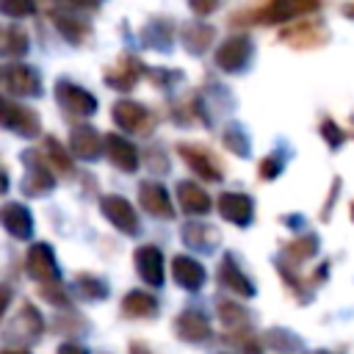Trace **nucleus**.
<instances>
[{"mask_svg":"<svg viewBox=\"0 0 354 354\" xmlns=\"http://www.w3.org/2000/svg\"><path fill=\"white\" fill-rule=\"evenodd\" d=\"M55 100L64 108V113H69V116H91L97 111V100L86 88L66 83V80L55 83Z\"/></svg>","mask_w":354,"mask_h":354,"instance_id":"f257e3e1","label":"nucleus"},{"mask_svg":"<svg viewBox=\"0 0 354 354\" xmlns=\"http://www.w3.org/2000/svg\"><path fill=\"white\" fill-rule=\"evenodd\" d=\"M252 61V41L246 36H230L216 50V66L224 72H241Z\"/></svg>","mask_w":354,"mask_h":354,"instance_id":"f03ea898","label":"nucleus"},{"mask_svg":"<svg viewBox=\"0 0 354 354\" xmlns=\"http://www.w3.org/2000/svg\"><path fill=\"white\" fill-rule=\"evenodd\" d=\"M0 124L19 133V136H36L39 133V116L30 108H22L11 100H0Z\"/></svg>","mask_w":354,"mask_h":354,"instance_id":"7ed1b4c3","label":"nucleus"},{"mask_svg":"<svg viewBox=\"0 0 354 354\" xmlns=\"http://www.w3.org/2000/svg\"><path fill=\"white\" fill-rule=\"evenodd\" d=\"M321 6V0H271L268 8L252 14V19L257 22H288L299 14H310Z\"/></svg>","mask_w":354,"mask_h":354,"instance_id":"20e7f679","label":"nucleus"},{"mask_svg":"<svg viewBox=\"0 0 354 354\" xmlns=\"http://www.w3.org/2000/svg\"><path fill=\"white\" fill-rule=\"evenodd\" d=\"M0 83L14 91V94H25V97H36L39 94V75L36 69L25 66V64H11V66H3L0 69Z\"/></svg>","mask_w":354,"mask_h":354,"instance_id":"39448f33","label":"nucleus"},{"mask_svg":"<svg viewBox=\"0 0 354 354\" xmlns=\"http://www.w3.org/2000/svg\"><path fill=\"white\" fill-rule=\"evenodd\" d=\"M100 210H102V216L116 227V230H122V232H127V235H133L136 230H138V218H136V210H133V205L124 199V196H105L102 202H100Z\"/></svg>","mask_w":354,"mask_h":354,"instance_id":"423d86ee","label":"nucleus"},{"mask_svg":"<svg viewBox=\"0 0 354 354\" xmlns=\"http://www.w3.org/2000/svg\"><path fill=\"white\" fill-rule=\"evenodd\" d=\"M28 274L33 279H39L41 285L47 282H58V266H55V254L47 243H33L28 252Z\"/></svg>","mask_w":354,"mask_h":354,"instance_id":"0eeeda50","label":"nucleus"},{"mask_svg":"<svg viewBox=\"0 0 354 354\" xmlns=\"http://www.w3.org/2000/svg\"><path fill=\"white\" fill-rule=\"evenodd\" d=\"M177 152L191 166V171L199 174L202 180H221V169H218V163L213 160V155L205 147H199V144H180Z\"/></svg>","mask_w":354,"mask_h":354,"instance_id":"6e6552de","label":"nucleus"},{"mask_svg":"<svg viewBox=\"0 0 354 354\" xmlns=\"http://www.w3.org/2000/svg\"><path fill=\"white\" fill-rule=\"evenodd\" d=\"M141 72H144V69H141V61H138V58L122 55L113 66L105 69V83H108L111 88H116V91H127V88H133V86L138 83Z\"/></svg>","mask_w":354,"mask_h":354,"instance_id":"1a4fd4ad","label":"nucleus"},{"mask_svg":"<svg viewBox=\"0 0 354 354\" xmlns=\"http://www.w3.org/2000/svg\"><path fill=\"white\" fill-rule=\"evenodd\" d=\"M22 160H25V166H28V177H25V183H22V191H25V194H44V191H50V188L55 185V180H53V174L47 171L44 158H39V152L28 149V152L22 155Z\"/></svg>","mask_w":354,"mask_h":354,"instance_id":"9d476101","label":"nucleus"},{"mask_svg":"<svg viewBox=\"0 0 354 354\" xmlns=\"http://www.w3.org/2000/svg\"><path fill=\"white\" fill-rule=\"evenodd\" d=\"M174 332L185 340V343H202L210 337V321L205 318V313L199 310H183L174 318Z\"/></svg>","mask_w":354,"mask_h":354,"instance_id":"9b49d317","label":"nucleus"},{"mask_svg":"<svg viewBox=\"0 0 354 354\" xmlns=\"http://www.w3.org/2000/svg\"><path fill=\"white\" fill-rule=\"evenodd\" d=\"M326 39H329V33L318 22H296V25L282 30V41L290 47H318Z\"/></svg>","mask_w":354,"mask_h":354,"instance_id":"f8f14e48","label":"nucleus"},{"mask_svg":"<svg viewBox=\"0 0 354 354\" xmlns=\"http://www.w3.org/2000/svg\"><path fill=\"white\" fill-rule=\"evenodd\" d=\"M138 199H141V207H144L149 216L174 218V207H171V199H169V194L163 191V185H158V183H141V185H138Z\"/></svg>","mask_w":354,"mask_h":354,"instance_id":"ddd939ff","label":"nucleus"},{"mask_svg":"<svg viewBox=\"0 0 354 354\" xmlns=\"http://www.w3.org/2000/svg\"><path fill=\"white\" fill-rule=\"evenodd\" d=\"M218 213L227 221H232L238 227H246L252 221V216H254V205H252V199L246 194H232L230 191V194L218 196Z\"/></svg>","mask_w":354,"mask_h":354,"instance_id":"4468645a","label":"nucleus"},{"mask_svg":"<svg viewBox=\"0 0 354 354\" xmlns=\"http://www.w3.org/2000/svg\"><path fill=\"white\" fill-rule=\"evenodd\" d=\"M136 268L147 285H160L163 282V254L158 246H138L136 249Z\"/></svg>","mask_w":354,"mask_h":354,"instance_id":"2eb2a0df","label":"nucleus"},{"mask_svg":"<svg viewBox=\"0 0 354 354\" xmlns=\"http://www.w3.org/2000/svg\"><path fill=\"white\" fill-rule=\"evenodd\" d=\"M171 274H174V282L185 290H199L205 285V268L199 266V260L188 254H177L171 260Z\"/></svg>","mask_w":354,"mask_h":354,"instance_id":"dca6fc26","label":"nucleus"},{"mask_svg":"<svg viewBox=\"0 0 354 354\" xmlns=\"http://www.w3.org/2000/svg\"><path fill=\"white\" fill-rule=\"evenodd\" d=\"M218 282L227 288V290H232V293H238V296H254V285L249 282V277L238 268V263H235V257L232 254H224V260H221V266H218Z\"/></svg>","mask_w":354,"mask_h":354,"instance_id":"f3484780","label":"nucleus"},{"mask_svg":"<svg viewBox=\"0 0 354 354\" xmlns=\"http://www.w3.org/2000/svg\"><path fill=\"white\" fill-rule=\"evenodd\" d=\"M0 224L14 238H30V232H33V218H30L28 207H22L19 202H8L0 207Z\"/></svg>","mask_w":354,"mask_h":354,"instance_id":"a211bd4d","label":"nucleus"},{"mask_svg":"<svg viewBox=\"0 0 354 354\" xmlns=\"http://www.w3.org/2000/svg\"><path fill=\"white\" fill-rule=\"evenodd\" d=\"M105 149H108V160H111L116 169H122V171H136V169H138V152H136V147H133L127 138H122V136H108V138H105Z\"/></svg>","mask_w":354,"mask_h":354,"instance_id":"6ab92c4d","label":"nucleus"},{"mask_svg":"<svg viewBox=\"0 0 354 354\" xmlns=\"http://www.w3.org/2000/svg\"><path fill=\"white\" fill-rule=\"evenodd\" d=\"M177 199H180V207L191 216H205L210 210V196L196 183H188V180L180 183L177 185Z\"/></svg>","mask_w":354,"mask_h":354,"instance_id":"aec40b11","label":"nucleus"},{"mask_svg":"<svg viewBox=\"0 0 354 354\" xmlns=\"http://www.w3.org/2000/svg\"><path fill=\"white\" fill-rule=\"evenodd\" d=\"M69 149L77 155V158H97L100 149H102V138L94 127H75L72 136H69Z\"/></svg>","mask_w":354,"mask_h":354,"instance_id":"412c9836","label":"nucleus"},{"mask_svg":"<svg viewBox=\"0 0 354 354\" xmlns=\"http://www.w3.org/2000/svg\"><path fill=\"white\" fill-rule=\"evenodd\" d=\"M144 119H147L144 105H138V102H133V100H119V102L113 105V122H116L122 130H127V133L138 130V127L144 124Z\"/></svg>","mask_w":354,"mask_h":354,"instance_id":"4be33fe9","label":"nucleus"},{"mask_svg":"<svg viewBox=\"0 0 354 354\" xmlns=\"http://www.w3.org/2000/svg\"><path fill=\"white\" fill-rule=\"evenodd\" d=\"M183 241L194 249H202V252H210L216 243H218V232L202 221H188L183 227Z\"/></svg>","mask_w":354,"mask_h":354,"instance_id":"5701e85b","label":"nucleus"},{"mask_svg":"<svg viewBox=\"0 0 354 354\" xmlns=\"http://www.w3.org/2000/svg\"><path fill=\"white\" fill-rule=\"evenodd\" d=\"M122 313L127 318H152L158 313V301L144 290H130L122 299Z\"/></svg>","mask_w":354,"mask_h":354,"instance_id":"b1692460","label":"nucleus"},{"mask_svg":"<svg viewBox=\"0 0 354 354\" xmlns=\"http://www.w3.org/2000/svg\"><path fill=\"white\" fill-rule=\"evenodd\" d=\"M213 36H216V30L205 22H191L183 28V44L188 47V53H205L207 44L213 41Z\"/></svg>","mask_w":354,"mask_h":354,"instance_id":"393cba45","label":"nucleus"},{"mask_svg":"<svg viewBox=\"0 0 354 354\" xmlns=\"http://www.w3.org/2000/svg\"><path fill=\"white\" fill-rule=\"evenodd\" d=\"M14 326L22 329V335L30 337V340H36L44 332V321H41V315H39V310L33 304H22V313H19V318H17Z\"/></svg>","mask_w":354,"mask_h":354,"instance_id":"a878e982","label":"nucleus"},{"mask_svg":"<svg viewBox=\"0 0 354 354\" xmlns=\"http://www.w3.org/2000/svg\"><path fill=\"white\" fill-rule=\"evenodd\" d=\"M318 252V238L315 235H304V238H296L285 246V257L293 260V263H301L307 257H313Z\"/></svg>","mask_w":354,"mask_h":354,"instance_id":"bb28decb","label":"nucleus"},{"mask_svg":"<svg viewBox=\"0 0 354 354\" xmlns=\"http://www.w3.org/2000/svg\"><path fill=\"white\" fill-rule=\"evenodd\" d=\"M218 318L230 329H243L249 324V313L235 301H218Z\"/></svg>","mask_w":354,"mask_h":354,"instance_id":"cd10ccee","label":"nucleus"},{"mask_svg":"<svg viewBox=\"0 0 354 354\" xmlns=\"http://www.w3.org/2000/svg\"><path fill=\"white\" fill-rule=\"evenodd\" d=\"M141 39H144L149 47H160V50H166V47L171 44V28L163 25V22H152V25L144 28Z\"/></svg>","mask_w":354,"mask_h":354,"instance_id":"c85d7f7f","label":"nucleus"},{"mask_svg":"<svg viewBox=\"0 0 354 354\" xmlns=\"http://www.w3.org/2000/svg\"><path fill=\"white\" fill-rule=\"evenodd\" d=\"M77 290L86 296V299H105L108 296V285L91 274H80L77 277Z\"/></svg>","mask_w":354,"mask_h":354,"instance_id":"c756f323","label":"nucleus"},{"mask_svg":"<svg viewBox=\"0 0 354 354\" xmlns=\"http://www.w3.org/2000/svg\"><path fill=\"white\" fill-rule=\"evenodd\" d=\"M25 47H28V36H25L19 28H8V30H3V53L19 55V53H25Z\"/></svg>","mask_w":354,"mask_h":354,"instance_id":"7c9ffc66","label":"nucleus"},{"mask_svg":"<svg viewBox=\"0 0 354 354\" xmlns=\"http://www.w3.org/2000/svg\"><path fill=\"white\" fill-rule=\"evenodd\" d=\"M36 11V3L33 0H0V14L6 17H28Z\"/></svg>","mask_w":354,"mask_h":354,"instance_id":"2f4dec72","label":"nucleus"},{"mask_svg":"<svg viewBox=\"0 0 354 354\" xmlns=\"http://www.w3.org/2000/svg\"><path fill=\"white\" fill-rule=\"evenodd\" d=\"M224 147L232 149L235 155H249V138L241 133V127H227V133H224Z\"/></svg>","mask_w":354,"mask_h":354,"instance_id":"473e14b6","label":"nucleus"},{"mask_svg":"<svg viewBox=\"0 0 354 354\" xmlns=\"http://www.w3.org/2000/svg\"><path fill=\"white\" fill-rule=\"evenodd\" d=\"M266 343L274 346V348H282V351H293L299 340L285 329H271V332H266Z\"/></svg>","mask_w":354,"mask_h":354,"instance_id":"72a5a7b5","label":"nucleus"},{"mask_svg":"<svg viewBox=\"0 0 354 354\" xmlns=\"http://www.w3.org/2000/svg\"><path fill=\"white\" fill-rule=\"evenodd\" d=\"M55 22H58V28H61V33H64L66 39H72V41H80V36H83V25H80L77 19H72V17H64V14H55Z\"/></svg>","mask_w":354,"mask_h":354,"instance_id":"f704fd0d","label":"nucleus"},{"mask_svg":"<svg viewBox=\"0 0 354 354\" xmlns=\"http://www.w3.org/2000/svg\"><path fill=\"white\" fill-rule=\"evenodd\" d=\"M47 149H50V158H53V163L61 169V171H72V160H69V155H66V149L55 141V138H47Z\"/></svg>","mask_w":354,"mask_h":354,"instance_id":"c9c22d12","label":"nucleus"},{"mask_svg":"<svg viewBox=\"0 0 354 354\" xmlns=\"http://www.w3.org/2000/svg\"><path fill=\"white\" fill-rule=\"evenodd\" d=\"M41 296H44L47 301L58 304V307L69 304V299H66V290L61 288V282H47V285H41Z\"/></svg>","mask_w":354,"mask_h":354,"instance_id":"e433bc0d","label":"nucleus"},{"mask_svg":"<svg viewBox=\"0 0 354 354\" xmlns=\"http://www.w3.org/2000/svg\"><path fill=\"white\" fill-rule=\"evenodd\" d=\"M321 136L329 141V147H340V144L346 141V133H340V127H337L332 119H326V122L321 124Z\"/></svg>","mask_w":354,"mask_h":354,"instance_id":"4c0bfd02","label":"nucleus"},{"mask_svg":"<svg viewBox=\"0 0 354 354\" xmlns=\"http://www.w3.org/2000/svg\"><path fill=\"white\" fill-rule=\"evenodd\" d=\"M279 169H282V160H279L277 155H268V158L260 163V177H263V180H274V177L279 174Z\"/></svg>","mask_w":354,"mask_h":354,"instance_id":"58836bf2","label":"nucleus"},{"mask_svg":"<svg viewBox=\"0 0 354 354\" xmlns=\"http://www.w3.org/2000/svg\"><path fill=\"white\" fill-rule=\"evenodd\" d=\"M188 3H191V8H194L196 14H202V17L210 14V11L218 6V0H188Z\"/></svg>","mask_w":354,"mask_h":354,"instance_id":"ea45409f","label":"nucleus"},{"mask_svg":"<svg viewBox=\"0 0 354 354\" xmlns=\"http://www.w3.org/2000/svg\"><path fill=\"white\" fill-rule=\"evenodd\" d=\"M58 354H88V348H83L80 343H61Z\"/></svg>","mask_w":354,"mask_h":354,"instance_id":"a19ab883","label":"nucleus"},{"mask_svg":"<svg viewBox=\"0 0 354 354\" xmlns=\"http://www.w3.org/2000/svg\"><path fill=\"white\" fill-rule=\"evenodd\" d=\"M8 304H11V288L8 285H0V318L8 310Z\"/></svg>","mask_w":354,"mask_h":354,"instance_id":"79ce46f5","label":"nucleus"},{"mask_svg":"<svg viewBox=\"0 0 354 354\" xmlns=\"http://www.w3.org/2000/svg\"><path fill=\"white\" fill-rule=\"evenodd\" d=\"M130 354H152V351H149L141 340H133V343H130Z\"/></svg>","mask_w":354,"mask_h":354,"instance_id":"37998d69","label":"nucleus"},{"mask_svg":"<svg viewBox=\"0 0 354 354\" xmlns=\"http://www.w3.org/2000/svg\"><path fill=\"white\" fill-rule=\"evenodd\" d=\"M69 3H72V6H83V8H88V6L94 8V6H100L102 0H69Z\"/></svg>","mask_w":354,"mask_h":354,"instance_id":"c03bdc74","label":"nucleus"},{"mask_svg":"<svg viewBox=\"0 0 354 354\" xmlns=\"http://www.w3.org/2000/svg\"><path fill=\"white\" fill-rule=\"evenodd\" d=\"M0 354H30L28 348H3Z\"/></svg>","mask_w":354,"mask_h":354,"instance_id":"a18cd8bd","label":"nucleus"},{"mask_svg":"<svg viewBox=\"0 0 354 354\" xmlns=\"http://www.w3.org/2000/svg\"><path fill=\"white\" fill-rule=\"evenodd\" d=\"M8 188V180H6V174H3V169H0V194Z\"/></svg>","mask_w":354,"mask_h":354,"instance_id":"49530a36","label":"nucleus"},{"mask_svg":"<svg viewBox=\"0 0 354 354\" xmlns=\"http://www.w3.org/2000/svg\"><path fill=\"white\" fill-rule=\"evenodd\" d=\"M343 14H346V17H354V3H348V6H343Z\"/></svg>","mask_w":354,"mask_h":354,"instance_id":"de8ad7c7","label":"nucleus"},{"mask_svg":"<svg viewBox=\"0 0 354 354\" xmlns=\"http://www.w3.org/2000/svg\"><path fill=\"white\" fill-rule=\"evenodd\" d=\"M310 354H335V351H310Z\"/></svg>","mask_w":354,"mask_h":354,"instance_id":"09e8293b","label":"nucleus"},{"mask_svg":"<svg viewBox=\"0 0 354 354\" xmlns=\"http://www.w3.org/2000/svg\"><path fill=\"white\" fill-rule=\"evenodd\" d=\"M351 218H354V205H351Z\"/></svg>","mask_w":354,"mask_h":354,"instance_id":"8fccbe9b","label":"nucleus"}]
</instances>
